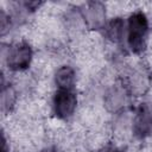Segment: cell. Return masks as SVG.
<instances>
[{"mask_svg":"<svg viewBox=\"0 0 152 152\" xmlns=\"http://www.w3.org/2000/svg\"><path fill=\"white\" fill-rule=\"evenodd\" d=\"M150 21L147 15L141 11H133L127 19L126 24V43L131 52L140 55L147 49Z\"/></svg>","mask_w":152,"mask_h":152,"instance_id":"6da1fadb","label":"cell"},{"mask_svg":"<svg viewBox=\"0 0 152 152\" xmlns=\"http://www.w3.org/2000/svg\"><path fill=\"white\" fill-rule=\"evenodd\" d=\"M2 59L12 72L26 71L33 62V49L28 40H19L2 49Z\"/></svg>","mask_w":152,"mask_h":152,"instance_id":"7a4b0ae2","label":"cell"},{"mask_svg":"<svg viewBox=\"0 0 152 152\" xmlns=\"http://www.w3.org/2000/svg\"><path fill=\"white\" fill-rule=\"evenodd\" d=\"M131 96H144L152 86V69L144 63H138L129 69L124 83Z\"/></svg>","mask_w":152,"mask_h":152,"instance_id":"3957f363","label":"cell"},{"mask_svg":"<svg viewBox=\"0 0 152 152\" xmlns=\"http://www.w3.org/2000/svg\"><path fill=\"white\" fill-rule=\"evenodd\" d=\"M78 97L75 89H56L52 96L51 110L56 119L69 120L76 114Z\"/></svg>","mask_w":152,"mask_h":152,"instance_id":"277c9868","label":"cell"},{"mask_svg":"<svg viewBox=\"0 0 152 152\" xmlns=\"http://www.w3.org/2000/svg\"><path fill=\"white\" fill-rule=\"evenodd\" d=\"M132 135L137 139L152 137V103H140L132 115Z\"/></svg>","mask_w":152,"mask_h":152,"instance_id":"5b68a950","label":"cell"},{"mask_svg":"<svg viewBox=\"0 0 152 152\" xmlns=\"http://www.w3.org/2000/svg\"><path fill=\"white\" fill-rule=\"evenodd\" d=\"M129 93L124 84H113L106 89L103 94V107L110 114H120L124 112Z\"/></svg>","mask_w":152,"mask_h":152,"instance_id":"8992f818","label":"cell"},{"mask_svg":"<svg viewBox=\"0 0 152 152\" xmlns=\"http://www.w3.org/2000/svg\"><path fill=\"white\" fill-rule=\"evenodd\" d=\"M81 14L86 23L87 28L103 30L107 24V8L106 5L99 1H90L81 10Z\"/></svg>","mask_w":152,"mask_h":152,"instance_id":"52a82bcc","label":"cell"},{"mask_svg":"<svg viewBox=\"0 0 152 152\" xmlns=\"http://www.w3.org/2000/svg\"><path fill=\"white\" fill-rule=\"evenodd\" d=\"M53 83L56 89H75L77 83L76 70L70 64H62L53 72Z\"/></svg>","mask_w":152,"mask_h":152,"instance_id":"ba28073f","label":"cell"},{"mask_svg":"<svg viewBox=\"0 0 152 152\" xmlns=\"http://www.w3.org/2000/svg\"><path fill=\"white\" fill-rule=\"evenodd\" d=\"M19 101V95H18V90L17 88L8 83L5 84L2 83V88H1V112L4 115H10L18 104Z\"/></svg>","mask_w":152,"mask_h":152,"instance_id":"9c48e42d","label":"cell"},{"mask_svg":"<svg viewBox=\"0 0 152 152\" xmlns=\"http://www.w3.org/2000/svg\"><path fill=\"white\" fill-rule=\"evenodd\" d=\"M106 38L112 43H121L126 36V24L121 17H114L103 27Z\"/></svg>","mask_w":152,"mask_h":152,"instance_id":"30bf717a","label":"cell"},{"mask_svg":"<svg viewBox=\"0 0 152 152\" xmlns=\"http://www.w3.org/2000/svg\"><path fill=\"white\" fill-rule=\"evenodd\" d=\"M1 152H11L10 139L7 138L5 129L2 131V138H1Z\"/></svg>","mask_w":152,"mask_h":152,"instance_id":"8fae6325","label":"cell"},{"mask_svg":"<svg viewBox=\"0 0 152 152\" xmlns=\"http://www.w3.org/2000/svg\"><path fill=\"white\" fill-rule=\"evenodd\" d=\"M100 152H122V150L119 148V147H107V146H103L102 148H100Z\"/></svg>","mask_w":152,"mask_h":152,"instance_id":"7c38bea8","label":"cell"},{"mask_svg":"<svg viewBox=\"0 0 152 152\" xmlns=\"http://www.w3.org/2000/svg\"><path fill=\"white\" fill-rule=\"evenodd\" d=\"M38 152H58V151H57V148L53 147V146H45V147L40 148Z\"/></svg>","mask_w":152,"mask_h":152,"instance_id":"4fadbf2b","label":"cell"}]
</instances>
